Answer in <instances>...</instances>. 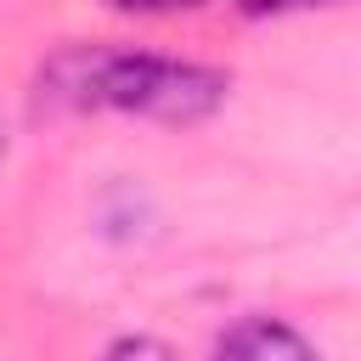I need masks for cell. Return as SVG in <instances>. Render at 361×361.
<instances>
[{
	"label": "cell",
	"mask_w": 361,
	"mask_h": 361,
	"mask_svg": "<svg viewBox=\"0 0 361 361\" xmlns=\"http://www.w3.org/2000/svg\"><path fill=\"white\" fill-rule=\"evenodd\" d=\"M51 85L73 107H118L164 124L203 118L226 102V73L158 51H68L51 68Z\"/></svg>",
	"instance_id": "1"
},
{
	"label": "cell",
	"mask_w": 361,
	"mask_h": 361,
	"mask_svg": "<svg viewBox=\"0 0 361 361\" xmlns=\"http://www.w3.org/2000/svg\"><path fill=\"white\" fill-rule=\"evenodd\" d=\"M0 152H6V124H0Z\"/></svg>",
	"instance_id": "6"
},
{
	"label": "cell",
	"mask_w": 361,
	"mask_h": 361,
	"mask_svg": "<svg viewBox=\"0 0 361 361\" xmlns=\"http://www.w3.org/2000/svg\"><path fill=\"white\" fill-rule=\"evenodd\" d=\"M102 361H175V350L164 344V338H147V333H135V338H118Z\"/></svg>",
	"instance_id": "3"
},
{
	"label": "cell",
	"mask_w": 361,
	"mask_h": 361,
	"mask_svg": "<svg viewBox=\"0 0 361 361\" xmlns=\"http://www.w3.org/2000/svg\"><path fill=\"white\" fill-rule=\"evenodd\" d=\"M118 11H192V6H203V0H113Z\"/></svg>",
	"instance_id": "5"
},
{
	"label": "cell",
	"mask_w": 361,
	"mask_h": 361,
	"mask_svg": "<svg viewBox=\"0 0 361 361\" xmlns=\"http://www.w3.org/2000/svg\"><path fill=\"white\" fill-rule=\"evenodd\" d=\"M316 6H338V0H237L243 17H288V11H316Z\"/></svg>",
	"instance_id": "4"
},
{
	"label": "cell",
	"mask_w": 361,
	"mask_h": 361,
	"mask_svg": "<svg viewBox=\"0 0 361 361\" xmlns=\"http://www.w3.org/2000/svg\"><path fill=\"white\" fill-rule=\"evenodd\" d=\"M214 361H316V350L276 316H243L220 333Z\"/></svg>",
	"instance_id": "2"
}]
</instances>
